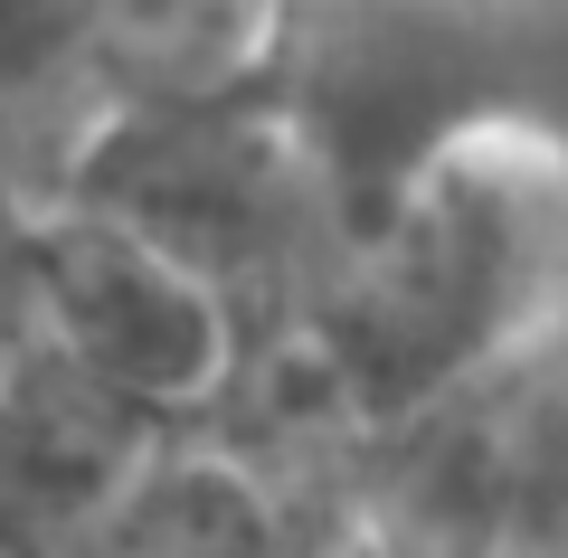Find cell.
I'll return each instance as SVG.
<instances>
[{"label": "cell", "mask_w": 568, "mask_h": 558, "mask_svg": "<svg viewBox=\"0 0 568 558\" xmlns=\"http://www.w3.org/2000/svg\"><path fill=\"white\" fill-rule=\"evenodd\" d=\"M568 313V161L474 142L407 180L398 209L351 237L323 313L284 351L246 359L200 436L294 483L361 493L369 445L446 407Z\"/></svg>", "instance_id": "6da1fadb"}, {"label": "cell", "mask_w": 568, "mask_h": 558, "mask_svg": "<svg viewBox=\"0 0 568 558\" xmlns=\"http://www.w3.org/2000/svg\"><path fill=\"white\" fill-rule=\"evenodd\" d=\"M265 95L304 123L361 237L474 142L568 161V0H284Z\"/></svg>", "instance_id": "7a4b0ae2"}, {"label": "cell", "mask_w": 568, "mask_h": 558, "mask_svg": "<svg viewBox=\"0 0 568 558\" xmlns=\"http://www.w3.org/2000/svg\"><path fill=\"white\" fill-rule=\"evenodd\" d=\"M77 209L133 227L152 256H171L219 303L237 369L304 332L323 313L332 275L351 265V209L304 123L265 85L219 104H162V114H114L85 152ZM58 200V209H67Z\"/></svg>", "instance_id": "3957f363"}, {"label": "cell", "mask_w": 568, "mask_h": 558, "mask_svg": "<svg viewBox=\"0 0 568 558\" xmlns=\"http://www.w3.org/2000/svg\"><path fill=\"white\" fill-rule=\"evenodd\" d=\"M369 558L568 549V313L361 464Z\"/></svg>", "instance_id": "277c9868"}, {"label": "cell", "mask_w": 568, "mask_h": 558, "mask_svg": "<svg viewBox=\"0 0 568 558\" xmlns=\"http://www.w3.org/2000/svg\"><path fill=\"white\" fill-rule=\"evenodd\" d=\"M29 265H39V351H58L95 388L190 426L237 379V341H227L219 303L171 256H152L133 227L67 200L39 219Z\"/></svg>", "instance_id": "5b68a950"}, {"label": "cell", "mask_w": 568, "mask_h": 558, "mask_svg": "<svg viewBox=\"0 0 568 558\" xmlns=\"http://www.w3.org/2000/svg\"><path fill=\"white\" fill-rule=\"evenodd\" d=\"M181 426L95 388L58 351L0 369V558H85Z\"/></svg>", "instance_id": "8992f818"}, {"label": "cell", "mask_w": 568, "mask_h": 558, "mask_svg": "<svg viewBox=\"0 0 568 558\" xmlns=\"http://www.w3.org/2000/svg\"><path fill=\"white\" fill-rule=\"evenodd\" d=\"M284 0H104V104L162 114L265 85Z\"/></svg>", "instance_id": "52a82bcc"}, {"label": "cell", "mask_w": 568, "mask_h": 558, "mask_svg": "<svg viewBox=\"0 0 568 558\" xmlns=\"http://www.w3.org/2000/svg\"><path fill=\"white\" fill-rule=\"evenodd\" d=\"M29 246H39V209L0 180V369L39 351V265H29Z\"/></svg>", "instance_id": "ba28073f"}, {"label": "cell", "mask_w": 568, "mask_h": 558, "mask_svg": "<svg viewBox=\"0 0 568 558\" xmlns=\"http://www.w3.org/2000/svg\"><path fill=\"white\" fill-rule=\"evenodd\" d=\"M540 558H568V549H540Z\"/></svg>", "instance_id": "9c48e42d"}]
</instances>
